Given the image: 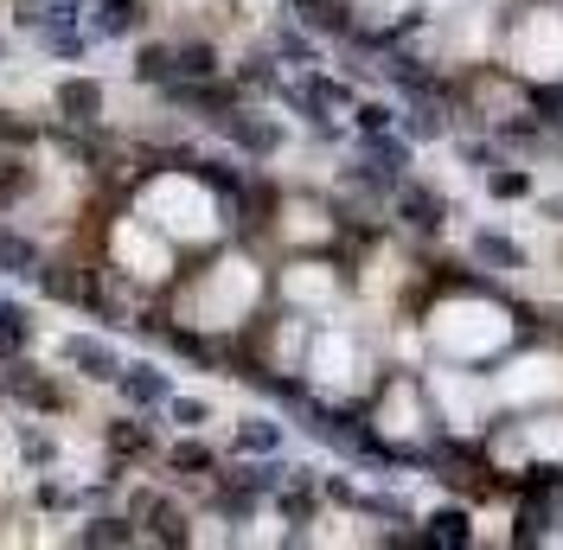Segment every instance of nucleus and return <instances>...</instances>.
I'll return each instance as SVG.
<instances>
[{"instance_id":"nucleus-1","label":"nucleus","mask_w":563,"mask_h":550,"mask_svg":"<svg viewBox=\"0 0 563 550\" xmlns=\"http://www.w3.org/2000/svg\"><path fill=\"white\" fill-rule=\"evenodd\" d=\"M0 270L20 275V282H38V275H45V256H38V243L13 238V231H0Z\"/></svg>"},{"instance_id":"nucleus-2","label":"nucleus","mask_w":563,"mask_h":550,"mask_svg":"<svg viewBox=\"0 0 563 550\" xmlns=\"http://www.w3.org/2000/svg\"><path fill=\"white\" fill-rule=\"evenodd\" d=\"M65 359L77 372H90V378H122V365H115V352H109L103 340H70Z\"/></svg>"},{"instance_id":"nucleus-3","label":"nucleus","mask_w":563,"mask_h":550,"mask_svg":"<svg viewBox=\"0 0 563 550\" xmlns=\"http://www.w3.org/2000/svg\"><path fill=\"white\" fill-rule=\"evenodd\" d=\"M135 513H141V525H147V531H154L161 544H179V538H186V531H179L186 518H179V506H174V499H154V493H147V499L135 506Z\"/></svg>"},{"instance_id":"nucleus-4","label":"nucleus","mask_w":563,"mask_h":550,"mask_svg":"<svg viewBox=\"0 0 563 550\" xmlns=\"http://www.w3.org/2000/svg\"><path fill=\"white\" fill-rule=\"evenodd\" d=\"M122 397H129V404H161V397H167V372L129 365V372H122Z\"/></svg>"},{"instance_id":"nucleus-5","label":"nucleus","mask_w":563,"mask_h":550,"mask_svg":"<svg viewBox=\"0 0 563 550\" xmlns=\"http://www.w3.org/2000/svg\"><path fill=\"white\" fill-rule=\"evenodd\" d=\"M58 109H65L70 122H90V116L103 109V97H97V84H84V77H77V84H65V90H58Z\"/></svg>"},{"instance_id":"nucleus-6","label":"nucleus","mask_w":563,"mask_h":550,"mask_svg":"<svg viewBox=\"0 0 563 550\" xmlns=\"http://www.w3.org/2000/svg\"><path fill=\"white\" fill-rule=\"evenodd\" d=\"M224 129H231V135L244 141L250 154H269V147H276V122H250V116H224Z\"/></svg>"},{"instance_id":"nucleus-7","label":"nucleus","mask_w":563,"mask_h":550,"mask_svg":"<svg viewBox=\"0 0 563 550\" xmlns=\"http://www.w3.org/2000/svg\"><path fill=\"white\" fill-rule=\"evenodd\" d=\"M404 218H410L417 231H442V199H435V193H404Z\"/></svg>"},{"instance_id":"nucleus-8","label":"nucleus","mask_w":563,"mask_h":550,"mask_svg":"<svg viewBox=\"0 0 563 550\" xmlns=\"http://www.w3.org/2000/svg\"><path fill=\"white\" fill-rule=\"evenodd\" d=\"M238 448H250V454H269V448H282V429L269 422V416H250L244 429H238Z\"/></svg>"},{"instance_id":"nucleus-9","label":"nucleus","mask_w":563,"mask_h":550,"mask_svg":"<svg viewBox=\"0 0 563 550\" xmlns=\"http://www.w3.org/2000/svg\"><path fill=\"white\" fill-rule=\"evenodd\" d=\"M474 250H481L487 263H499V270H526V250H519V243H506V238H493V231H481Z\"/></svg>"},{"instance_id":"nucleus-10","label":"nucleus","mask_w":563,"mask_h":550,"mask_svg":"<svg viewBox=\"0 0 563 550\" xmlns=\"http://www.w3.org/2000/svg\"><path fill=\"white\" fill-rule=\"evenodd\" d=\"M135 20H141L135 0H103V13H97V33H129Z\"/></svg>"},{"instance_id":"nucleus-11","label":"nucleus","mask_w":563,"mask_h":550,"mask_svg":"<svg viewBox=\"0 0 563 550\" xmlns=\"http://www.w3.org/2000/svg\"><path fill=\"white\" fill-rule=\"evenodd\" d=\"M429 525H435V531H429V544H467V518H461V513H435Z\"/></svg>"},{"instance_id":"nucleus-12","label":"nucleus","mask_w":563,"mask_h":550,"mask_svg":"<svg viewBox=\"0 0 563 550\" xmlns=\"http://www.w3.org/2000/svg\"><path fill=\"white\" fill-rule=\"evenodd\" d=\"M410 135H417V141L442 135V116H435V103H417V109H410Z\"/></svg>"},{"instance_id":"nucleus-13","label":"nucleus","mask_w":563,"mask_h":550,"mask_svg":"<svg viewBox=\"0 0 563 550\" xmlns=\"http://www.w3.org/2000/svg\"><path fill=\"white\" fill-rule=\"evenodd\" d=\"M90 538H97V544H129L135 531H129L122 518H97V525H90Z\"/></svg>"},{"instance_id":"nucleus-14","label":"nucleus","mask_w":563,"mask_h":550,"mask_svg":"<svg viewBox=\"0 0 563 550\" xmlns=\"http://www.w3.org/2000/svg\"><path fill=\"white\" fill-rule=\"evenodd\" d=\"M493 193H499V199H526L531 179H526V173H493Z\"/></svg>"},{"instance_id":"nucleus-15","label":"nucleus","mask_w":563,"mask_h":550,"mask_svg":"<svg viewBox=\"0 0 563 550\" xmlns=\"http://www.w3.org/2000/svg\"><path fill=\"white\" fill-rule=\"evenodd\" d=\"M179 70H192V77H211V52H206V45H192V52H179Z\"/></svg>"},{"instance_id":"nucleus-16","label":"nucleus","mask_w":563,"mask_h":550,"mask_svg":"<svg viewBox=\"0 0 563 550\" xmlns=\"http://www.w3.org/2000/svg\"><path fill=\"white\" fill-rule=\"evenodd\" d=\"M115 448H122V454H141V448H147V429L122 422V429H115Z\"/></svg>"},{"instance_id":"nucleus-17","label":"nucleus","mask_w":563,"mask_h":550,"mask_svg":"<svg viewBox=\"0 0 563 550\" xmlns=\"http://www.w3.org/2000/svg\"><path fill=\"white\" fill-rule=\"evenodd\" d=\"M141 77H167V70H174V58H167V52H141Z\"/></svg>"},{"instance_id":"nucleus-18","label":"nucleus","mask_w":563,"mask_h":550,"mask_svg":"<svg viewBox=\"0 0 563 550\" xmlns=\"http://www.w3.org/2000/svg\"><path fill=\"white\" fill-rule=\"evenodd\" d=\"M174 468H211V454L199 442H186V448H174Z\"/></svg>"},{"instance_id":"nucleus-19","label":"nucleus","mask_w":563,"mask_h":550,"mask_svg":"<svg viewBox=\"0 0 563 550\" xmlns=\"http://www.w3.org/2000/svg\"><path fill=\"white\" fill-rule=\"evenodd\" d=\"M385 122H390V109H378V103H365V109H358V129H372V135H378Z\"/></svg>"},{"instance_id":"nucleus-20","label":"nucleus","mask_w":563,"mask_h":550,"mask_svg":"<svg viewBox=\"0 0 563 550\" xmlns=\"http://www.w3.org/2000/svg\"><path fill=\"white\" fill-rule=\"evenodd\" d=\"M174 416H179V422H206V404H186V397H179Z\"/></svg>"}]
</instances>
